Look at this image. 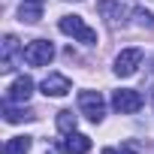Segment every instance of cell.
Returning <instances> with one entry per match:
<instances>
[{"label":"cell","instance_id":"6da1fadb","mask_svg":"<svg viewBox=\"0 0 154 154\" xmlns=\"http://www.w3.org/2000/svg\"><path fill=\"white\" fill-rule=\"evenodd\" d=\"M57 27H60V33L79 39V42H85V45H97V30L88 27L82 15H63V18L57 21Z\"/></svg>","mask_w":154,"mask_h":154},{"label":"cell","instance_id":"7a4b0ae2","mask_svg":"<svg viewBox=\"0 0 154 154\" xmlns=\"http://www.w3.org/2000/svg\"><path fill=\"white\" fill-rule=\"evenodd\" d=\"M79 112H82L88 121L100 124V121H103V115H106L103 94H100V91H82V94H79Z\"/></svg>","mask_w":154,"mask_h":154},{"label":"cell","instance_id":"3957f363","mask_svg":"<svg viewBox=\"0 0 154 154\" xmlns=\"http://www.w3.org/2000/svg\"><path fill=\"white\" fill-rule=\"evenodd\" d=\"M112 106H115V112H121V115H133V112H139V109L145 106V97H142L139 91H133V88H118V91L112 94Z\"/></svg>","mask_w":154,"mask_h":154},{"label":"cell","instance_id":"277c9868","mask_svg":"<svg viewBox=\"0 0 154 154\" xmlns=\"http://www.w3.org/2000/svg\"><path fill=\"white\" fill-rule=\"evenodd\" d=\"M51 57H54V45L48 39H33L24 45V63L30 66H45Z\"/></svg>","mask_w":154,"mask_h":154},{"label":"cell","instance_id":"5b68a950","mask_svg":"<svg viewBox=\"0 0 154 154\" xmlns=\"http://www.w3.org/2000/svg\"><path fill=\"white\" fill-rule=\"evenodd\" d=\"M142 63V48H124L118 57H115V75H121V79H127V75H133Z\"/></svg>","mask_w":154,"mask_h":154},{"label":"cell","instance_id":"8992f818","mask_svg":"<svg viewBox=\"0 0 154 154\" xmlns=\"http://www.w3.org/2000/svg\"><path fill=\"white\" fill-rule=\"evenodd\" d=\"M69 91H72V82L66 75H60V72H48L42 79V94L45 97H66Z\"/></svg>","mask_w":154,"mask_h":154},{"label":"cell","instance_id":"52a82bcc","mask_svg":"<svg viewBox=\"0 0 154 154\" xmlns=\"http://www.w3.org/2000/svg\"><path fill=\"white\" fill-rule=\"evenodd\" d=\"M30 94H33V79L30 75H18L6 91V103H27Z\"/></svg>","mask_w":154,"mask_h":154},{"label":"cell","instance_id":"ba28073f","mask_svg":"<svg viewBox=\"0 0 154 154\" xmlns=\"http://www.w3.org/2000/svg\"><path fill=\"white\" fill-rule=\"evenodd\" d=\"M18 60H24V48H18V39L15 36H6L3 39V72H12L15 69V63Z\"/></svg>","mask_w":154,"mask_h":154},{"label":"cell","instance_id":"9c48e42d","mask_svg":"<svg viewBox=\"0 0 154 154\" xmlns=\"http://www.w3.org/2000/svg\"><path fill=\"white\" fill-rule=\"evenodd\" d=\"M42 6H45V0H21V6H18V18L24 24H36L42 18Z\"/></svg>","mask_w":154,"mask_h":154},{"label":"cell","instance_id":"30bf717a","mask_svg":"<svg viewBox=\"0 0 154 154\" xmlns=\"http://www.w3.org/2000/svg\"><path fill=\"white\" fill-rule=\"evenodd\" d=\"M63 151H66V154H88V151H91V139H88L85 133H66Z\"/></svg>","mask_w":154,"mask_h":154},{"label":"cell","instance_id":"8fae6325","mask_svg":"<svg viewBox=\"0 0 154 154\" xmlns=\"http://www.w3.org/2000/svg\"><path fill=\"white\" fill-rule=\"evenodd\" d=\"M100 9H103V15H106V21H109L112 27H115L118 21H124V3H121V0H103Z\"/></svg>","mask_w":154,"mask_h":154},{"label":"cell","instance_id":"7c38bea8","mask_svg":"<svg viewBox=\"0 0 154 154\" xmlns=\"http://www.w3.org/2000/svg\"><path fill=\"white\" fill-rule=\"evenodd\" d=\"M3 118L9 124H21V121H33L36 115L27 112V109H12V103H3Z\"/></svg>","mask_w":154,"mask_h":154},{"label":"cell","instance_id":"4fadbf2b","mask_svg":"<svg viewBox=\"0 0 154 154\" xmlns=\"http://www.w3.org/2000/svg\"><path fill=\"white\" fill-rule=\"evenodd\" d=\"M30 151V136H12L3 148V154H27Z\"/></svg>","mask_w":154,"mask_h":154},{"label":"cell","instance_id":"5bb4252c","mask_svg":"<svg viewBox=\"0 0 154 154\" xmlns=\"http://www.w3.org/2000/svg\"><path fill=\"white\" fill-rule=\"evenodd\" d=\"M75 124H79V118H75L69 109H63V112H57V130L66 136V133H75Z\"/></svg>","mask_w":154,"mask_h":154},{"label":"cell","instance_id":"9a60e30c","mask_svg":"<svg viewBox=\"0 0 154 154\" xmlns=\"http://www.w3.org/2000/svg\"><path fill=\"white\" fill-rule=\"evenodd\" d=\"M118 154H145V148H142V145H139L136 139H127V142H121Z\"/></svg>","mask_w":154,"mask_h":154},{"label":"cell","instance_id":"2e32d148","mask_svg":"<svg viewBox=\"0 0 154 154\" xmlns=\"http://www.w3.org/2000/svg\"><path fill=\"white\" fill-rule=\"evenodd\" d=\"M133 18H136V24H142V27H151V24H154V15H151L148 9H136Z\"/></svg>","mask_w":154,"mask_h":154},{"label":"cell","instance_id":"e0dca14e","mask_svg":"<svg viewBox=\"0 0 154 154\" xmlns=\"http://www.w3.org/2000/svg\"><path fill=\"white\" fill-rule=\"evenodd\" d=\"M45 154H60V148H48V151H45Z\"/></svg>","mask_w":154,"mask_h":154},{"label":"cell","instance_id":"ac0fdd59","mask_svg":"<svg viewBox=\"0 0 154 154\" xmlns=\"http://www.w3.org/2000/svg\"><path fill=\"white\" fill-rule=\"evenodd\" d=\"M103 154H118V151L115 148H103Z\"/></svg>","mask_w":154,"mask_h":154}]
</instances>
